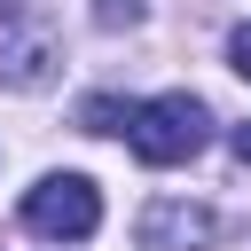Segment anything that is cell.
Listing matches in <instances>:
<instances>
[{
    "label": "cell",
    "instance_id": "obj_6",
    "mask_svg": "<svg viewBox=\"0 0 251 251\" xmlns=\"http://www.w3.org/2000/svg\"><path fill=\"white\" fill-rule=\"evenodd\" d=\"M94 24L102 31H133L141 24V0H94Z\"/></svg>",
    "mask_w": 251,
    "mask_h": 251
},
{
    "label": "cell",
    "instance_id": "obj_1",
    "mask_svg": "<svg viewBox=\"0 0 251 251\" xmlns=\"http://www.w3.org/2000/svg\"><path fill=\"white\" fill-rule=\"evenodd\" d=\"M126 141H133V157L141 165H188L204 141H212V110L196 102V94H149V102H133V118H126Z\"/></svg>",
    "mask_w": 251,
    "mask_h": 251
},
{
    "label": "cell",
    "instance_id": "obj_4",
    "mask_svg": "<svg viewBox=\"0 0 251 251\" xmlns=\"http://www.w3.org/2000/svg\"><path fill=\"white\" fill-rule=\"evenodd\" d=\"M47 78H55V31L16 8V16L0 24V86H24V94H31V86H47Z\"/></svg>",
    "mask_w": 251,
    "mask_h": 251
},
{
    "label": "cell",
    "instance_id": "obj_2",
    "mask_svg": "<svg viewBox=\"0 0 251 251\" xmlns=\"http://www.w3.org/2000/svg\"><path fill=\"white\" fill-rule=\"evenodd\" d=\"M24 227L47 235V243H86L102 227V188L86 173H47L31 196H24Z\"/></svg>",
    "mask_w": 251,
    "mask_h": 251
},
{
    "label": "cell",
    "instance_id": "obj_5",
    "mask_svg": "<svg viewBox=\"0 0 251 251\" xmlns=\"http://www.w3.org/2000/svg\"><path fill=\"white\" fill-rule=\"evenodd\" d=\"M126 118H133V102H118V94H86L78 102V126L86 133H126Z\"/></svg>",
    "mask_w": 251,
    "mask_h": 251
},
{
    "label": "cell",
    "instance_id": "obj_8",
    "mask_svg": "<svg viewBox=\"0 0 251 251\" xmlns=\"http://www.w3.org/2000/svg\"><path fill=\"white\" fill-rule=\"evenodd\" d=\"M227 149H235V157H243V165H251V118H243V126H235V133H227Z\"/></svg>",
    "mask_w": 251,
    "mask_h": 251
},
{
    "label": "cell",
    "instance_id": "obj_7",
    "mask_svg": "<svg viewBox=\"0 0 251 251\" xmlns=\"http://www.w3.org/2000/svg\"><path fill=\"white\" fill-rule=\"evenodd\" d=\"M227 63H235V71H243V78H251V24H243V31H235V39H227Z\"/></svg>",
    "mask_w": 251,
    "mask_h": 251
},
{
    "label": "cell",
    "instance_id": "obj_3",
    "mask_svg": "<svg viewBox=\"0 0 251 251\" xmlns=\"http://www.w3.org/2000/svg\"><path fill=\"white\" fill-rule=\"evenodd\" d=\"M141 251H212L220 243V220H212V204H188V196H157L149 212H141Z\"/></svg>",
    "mask_w": 251,
    "mask_h": 251
}]
</instances>
